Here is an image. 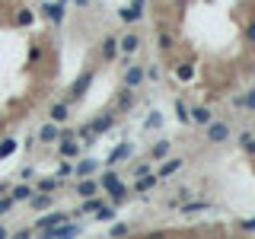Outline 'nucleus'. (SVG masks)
<instances>
[{
  "label": "nucleus",
  "instance_id": "6ab92c4d",
  "mask_svg": "<svg viewBox=\"0 0 255 239\" xmlns=\"http://www.w3.org/2000/svg\"><path fill=\"white\" fill-rule=\"evenodd\" d=\"M176 169H182V160H179V156H176V160H166L163 163V166H159V179H166V175H172V172H176Z\"/></svg>",
  "mask_w": 255,
  "mask_h": 239
},
{
  "label": "nucleus",
  "instance_id": "20e7f679",
  "mask_svg": "<svg viewBox=\"0 0 255 239\" xmlns=\"http://www.w3.org/2000/svg\"><path fill=\"white\" fill-rule=\"evenodd\" d=\"M118 16H122L125 23H137V19L144 16V0H134V3H131V6H125V10L118 13Z\"/></svg>",
  "mask_w": 255,
  "mask_h": 239
},
{
  "label": "nucleus",
  "instance_id": "7ed1b4c3",
  "mask_svg": "<svg viewBox=\"0 0 255 239\" xmlns=\"http://www.w3.org/2000/svg\"><path fill=\"white\" fill-rule=\"evenodd\" d=\"M77 153H80V140L73 137L70 131L61 134V156H64V160H70V156H77Z\"/></svg>",
  "mask_w": 255,
  "mask_h": 239
},
{
  "label": "nucleus",
  "instance_id": "aec40b11",
  "mask_svg": "<svg viewBox=\"0 0 255 239\" xmlns=\"http://www.w3.org/2000/svg\"><path fill=\"white\" fill-rule=\"evenodd\" d=\"M96 169H99V160H83V163L77 166V179H83V175H93Z\"/></svg>",
  "mask_w": 255,
  "mask_h": 239
},
{
  "label": "nucleus",
  "instance_id": "a18cd8bd",
  "mask_svg": "<svg viewBox=\"0 0 255 239\" xmlns=\"http://www.w3.org/2000/svg\"><path fill=\"white\" fill-rule=\"evenodd\" d=\"M73 3H80V6H83V3H86V0H73Z\"/></svg>",
  "mask_w": 255,
  "mask_h": 239
},
{
  "label": "nucleus",
  "instance_id": "393cba45",
  "mask_svg": "<svg viewBox=\"0 0 255 239\" xmlns=\"http://www.w3.org/2000/svg\"><path fill=\"white\" fill-rule=\"evenodd\" d=\"M201 210H207V201H189V204H182V214H201Z\"/></svg>",
  "mask_w": 255,
  "mask_h": 239
},
{
  "label": "nucleus",
  "instance_id": "72a5a7b5",
  "mask_svg": "<svg viewBox=\"0 0 255 239\" xmlns=\"http://www.w3.org/2000/svg\"><path fill=\"white\" fill-rule=\"evenodd\" d=\"M131 102H134L131 99V90H125L122 96H118V105H122V108H131Z\"/></svg>",
  "mask_w": 255,
  "mask_h": 239
},
{
  "label": "nucleus",
  "instance_id": "bb28decb",
  "mask_svg": "<svg viewBox=\"0 0 255 239\" xmlns=\"http://www.w3.org/2000/svg\"><path fill=\"white\" fill-rule=\"evenodd\" d=\"M236 105L239 108H249V112H255V90H249L243 96V99H236Z\"/></svg>",
  "mask_w": 255,
  "mask_h": 239
},
{
  "label": "nucleus",
  "instance_id": "423d86ee",
  "mask_svg": "<svg viewBox=\"0 0 255 239\" xmlns=\"http://www.w3.org/2000/svg\"><path fill=\"white\" fill-rule=\"evenodd\" d=\"M96 191H99V182L96 179H90V175L80 179V185H77V195L80 198H90V195H96Z\"/></svg>",
  "mask_w": 255,
  "mask_h": 239
},
{
  "label": "nucleus",
  "instance_id": "2f4dec72",
  "mask_svg": "<svg viewBox=\"0 0 255 239\" xmlns=\"http://www.w3.org/2000/svg\"><path fill=\"white\" fill-rule=\"evenodd\" d=\"M32 19H35V16H32V10H19V13H16V23H19V26H29Z\"/></svg>",
  "mask_w": 255,
  "mask_h": 239
},
{
  "label": "nucleus",
  "instance_id": "a878e982",
  "mask_svg": "<svg viewBox=\"0 0 255 239\" xmlns=\"http://www.w3.org/2000/svg\"><path fill=\"white\" fill-rule=\"evenodd\" d=\"M166 153H169V143H166V140H159V143H153V150H150V160H163Z\"/></svg>",
  "mask_w": 255,
  "mask_h": 239
},
{
  "label": "nucleus",
  "instance_id": "a19ab883",
  "mask_svg": "<svg viewBox=\"0 0 255 239\" xmlns=\"http://www.w3.org/2000/svg\"><path fill=\"white\" fill-rule=\"evenodd\" d=\"M70 172H73V166H70V163H64V166L58 169V175H70Z\"/></svg>",
  "mask_w": 255,
  "mask_h": 239
},
{
  "label": "nucleus",
  "instance_id": "f704fd0d",
  "mask_svg": "<svg viewBox=\"0 0 255 239\" xmlns=\"http://www.w3.org/2000/svg\"><path fill=\"white\" fill-rule=\"evenodd\" d=\"M10 207H13V198H10V195H3V198H0V214H6Z\"/></svg>",
  "mask_w": 255,
  "mask_h": 239
},
{
  "label": "nucleus",
  "instance_id": "c85d7f7f",
  "mask_svg": "<svg viewBox=\"0 0 255 239\" xmlns=\"http://www.w3.org/2000/svg\"><path fill=\"white\" fill-rule=\"evenodd\" d=\"M10 153H16V140H13V137H6L3 143H0V160H6Z\"/></svg>",
  "mask_w": 255,
  "mask_h": 239
},
{
  "label": "nucleus",
  "instance_id": "2eb2a0df",
  "mask_svg": "<svg viewBox=\"0 0 255 239\" xmlns=\"http://www.w3.org/2000/svg\"><path fill=\"white\" fill-rule=\"evenodd\" d=\"M64 220H67L64 214H45L42 220L35 223V227H38V230H48V227H58V223H64Z\"/></svg>",
  "mask_w": 255,
  "mask_h": 239
},
{
  "label": "nucleus",
  "instance_id": "79ce46f5",
  "mask_svg": "<svg viewBox=\"0 0 255 239\" xmlns=\"http://www.w3.org/2000/svg\"><path fill=\"white\" fill-rule=\"evenodd\" d=\"M0 195H10V182H0Z\"/></svg>",
  "mask_w": 255,
  "mask_h": 239
},
{
  "label": "nucleus",
  "instance_id": "c756f323",
  "mask_svg": "<svg viewBox=\"0 0 255 239\" xmlns=\"http://www.w3.org/2000/svg\"><path fill=\"white\" fill-rule=\"evenodd\" d=\"M176 118H179V121H185V125L191 121V115H189V105H185V102H176Z\"/></svg>",
  "mask_w": 255,
  "mask_h": 239
},
{
  "label": "nucleus",
  "instance_id": "39448f33",
  "mask_svg": "<svg viewBox=\"0 0 255 239\" xmlns=\"http://www.w3.org/2000/svg\"><path fill=\"white\" fill-rule=\"evenodd\" d=\"M125 156H131V143H118V147L109 153L105 163H109V166H118V163H125Z\"/></svg>",
  "mask_w": 255,
  "mask_h": 239
},
{
  "label": "nucleus",
  "instance_id": "4c0bfd02",
  "mask_svg": "<svg viewBox=\"0 0 255 239\" xmlns=\"http://www.w3.org/2000/svg\"><path fill=\"white\" fill-rule=\"evenodd\" d=\"M125 233H128L125 223H115V227H112V236H125Z\"/></svg>",
  "mask_w": 255,
  "mask_h": 239
},
{
  "label": "nucleus",
  "instance_id": "0eeeda50",
  "mask_svg": "<svg viewBox=\"0 0 255 239\" xmlns=\"http://www.w3.org/2000/svg\"><path fill=\"white\" fill-rule=\"evenodd\" d=\"M159 185V175H137V182H134V191H150V188H157Z\"/></svg>",
  "mask_w": 255,
  "mask_h": 239
},
{
  "label": "nucleus",
  "instance_id": "f03ea898",
  "mask_svg": "<svg viewBox=\"0 0 255 239\" xmlns=\"http://www.w3.org/2000/svg\"><path fill=\"white\" fill-rule=\"evenodd\" d=\"M230 137V128L223 125V121H207V140L211 143H220Z\"/></svg>",
  "mask_w": 255,
  "mask_h": 239
},
{
  "label": "nucleus",
  "instance_id": "ddd939ff",
  "mask_svg": "<svg viewBox=\"0 0 255 239\" xmlns=\"http://www.w3.org/2000/svg\"><path fill=\"white\" fill-rule=\"evenodd\" d=\"M45 16H48L51 23H61L64 19V3H45Z\"/></svg>",
  "mask_w": 255,
  "mask_h": 239
},
{
  "label": "nucleus",
  "instance_id": "dca6fc26",
  "mask_svg": "<svg viewBox=\"0 0 255 239\" xmlns=\"http://www.w3.org/2000/svg\"><path fill=\"white\" fill-rule=\"evenodd\" d=\"M99 207H102V198H96V195H90V198H86V201H83V207H80L77 210V214H96V210Z\"/></svg>",
  "mask_w": 255,
  "mask_h": 239
},
{
  "label": "nucleus",
  "instance_id": "9b49d317",
  "mask_svg": "<svg viewBox=\"0 0 255 239\" xmlns=\"http://www.w3.org/2000/svg\"><path fill=\"white\" fill-rule=\"evenodd\" d=\"M137 48H140V38L134 35V32H131V35H125L122 42H118V51H125V54H134Z\"/></svg>",
  "mask_w": 255,
  "mask_h": 239
},
{
  "label": "nucleus",
  "instance_id": "b1692460",
  "mask_svg": "<svg viewBox=\"0 0 255 239\" xmlns=\"http://www.w3.org/2000/svg\"><path fill=\"white\" fill-rule=\"evenodd\" d=\"M96 220L102 223V220H115V204H102V207L96 210Z\"/></svg>",
  "mask_w": 255,
  "mask_h": 239
},
{
  "label": "nucleus",
  "instance_id": "7c9ffc66",
  "mask_svg": "<svg viewBox=\"0 0 255 239\" xmlns=\"http://www.w3.org/2000/svg\"><path fill=\"white\" fill-rule=\"evenodd\" d=\"M35 188H38V191H55V188H58V179H38Z\"/></svg>",
  "mask_w": 255,
  "mask_h": 239
},
{
  "label": "nucleus",
  "instance_id": "f8f14e48",
  "mask_svg": "<svg viewBox=\"0 0 255 239\" xmlns=\"http://www.w3.org/2000/svg\"><path fill=\"white\" fill-rule=\"evenodd\" d=\"M90 83H93V73H83V77L77 80V83H73V90H70V96L73 99H80V96H83L86 90H90Z\"/></svg>",
  "mask_w": 255,
  "mask_h": 239
},
{
  "label": "nucleus",
  "instance_id": "4468645a",
  "mask_svg": "<svg viewBox=\"0 0 255 239\" xmlns=\"http://www.w3.org/2000/svg\"><path fill=\"white\" fill-rule=\"evenodd\" d=\"M189 115H191V121H198V125H207V121H214V118H211V108H204V105L189 108Z\"/></svg>",
  "mask_w": 255,
  "mask_h": 239
},
{
  "label": "nucleus",
  "instance_id": "6e6552de",
  "mask_svg": "<svg viewBox=\"0 0 255 239\" xmlns=\"http://www.w3.org/2000/svg\"><path fill=\"white\" fill-rule=\"evenodd\" d=\"M140 80H144V67H128V70H125V83H128V90L140 86Z\"/></svg>",
  "mask_w": 255,
  "mask_h": 239
},
{
  "label": "nucleus",
  "instance_id": "1a4fd4ad",
  "mask_svg": "<svg viewBox=\"0 0 255 239\" xmlns=\"http://www.w3.org/2000/svg\"><path fill=\"white\" fill-rule=\"evenodd\" d=\"M115 58H118V38L109 35L102 42V61H115Z\"/></svg>",
  "mask_w": 255,
  "mask_h": 239
},
{
  "label": "nucleus",
  "instance_id": "473e14b6",
  "mask_svg": "<svg viewBox=\"0 0 255 239\" xmlns=\"http://www.w3.org/2000/svg\"><path fill=\"white\" fill-rule=\"evenodd\" d=\"M144 125H147V128H159V125H163V115H159V112L147 115V121H144Z\"/></svg>",
  "mask_w": 255,
  "mask_h": 239
},
{
  "label": "nucleus",
  "instance_id": "f257e3e1",
  "mask_svg": "<svg viewBox=\"0 0 255 239\" xmlns=\"http://www.w3.org/2000/svg\"><path fill=\"white\" fill-rule=\"evenodd\" d=\"M45 233H48L51 239H70V236H80L83 233V227H80V223H58V227H48L45 230Z\"/></svg>",
  "mask_w": 255,
  "mask_h": 239
},
{
  "label": "nucleus",
  "instance_id": "412c9836",
  "mask_svg": "<svg viewBox=\"0 0 255 239\" xmlns=\"http://www.w3.org/2000/svg\"><path fill=\"white\" fill-rule=\"evenodd\" d=\"M239 147H243L249 156H255V140H252V131H243V134H239Z\"/></svg>",
  "mask_w": 255,
  "mask_h": 239
},
{
  "label": "nucleus",
  "instance_id": "cd10ccee",
  "mask_svg": "<svg viewBox=\"0 0 255 239\" xmlns=\"http://www.w3.org/2000/svg\"><path fill=\"white\" fill-rule=\"evenodd\" d=\"M176 77H179V80H185V83H189V80L194 77V67H191V64H179V67H176Z\"/></svg>",
  "mask_w": 255,
  "mask_h": 239
},
{
  "label": "nucleus",
  "instance_id": "ea45409f",
  "mask_svg": "<svg viewBox=\"0 0 255 239\" xmlns=\"http://www.w3.org/2000/svg\"><path fill=\"white\" fill-rule=\"evenodd\" d=\"M147 172H150V163H144V166L134 169V175H147Z\"/></svg>",
  "mask_w": 255,
  "mask_h": 239
},
{
  "label": "nucleus",
  "instance_id": "4be33fe9",
  "mask_svg": "<svg viewBox=\"0 0 255 239\" xmlns=\"http://www.w3.org/2000/svg\"><path fill=\"white\" fill-rule=\"evenodd\" d=\"M90 128H93V134H102V131H109V128H112V115H102V118H96Z\"/></svg>",
  "mask_w": 255,
  "mask_h": 239
},
{
  "label": "nucleus",
  "instance_id": "5701e85b",
  "mask_svg": "<svg viewBox=\"0 0 255 239\" xmlns=\"http://www.w3.org/2000/svg\"><path fill=\"white\" fill-rule=\"evenodd\" d=\"M10 198H13V201H29V198H32V188H29V185H16V188L10 191Z\"/></svg>",
  "mask_w": 255,
  "mask_h": 239
},
{
  "label": "nucleus",
  "instance_id": "9d476101",
  "mask_svg": "<svg viewBox=\"0 0 255 239\" xmlns=\"http://www.w3.org/2000/svg\"><path fill=\"white\" fill-rule=\"evenodd\" d=\"M58 137H61V128H58L55 121H48V125L38 131V140H45V143H51V140H58Z\"/></svg>",
  "mask_w": 255,
  "mask_h": 239
},
{
  "label": "nucleus",
  "instance_id": "58836bf2",
  "mask_svg": "<svg viewBox=\"0 0 255 239\" xmlns=\"http://www.w3.org/2000/svg\"><path fill=\"white\" fill-rule=\"evenodd\" d=\"M239 227H243V230H249V233H252V230H255V217H249V220H243Z\"/></svg>",
  "mask_w": 255,
  "mask_h": 239
},
{
  "label": "nucleus",
  "instance_id": "a211bd4d",
  "mask_svg": "<svg viewBox=\"0 0 255 239\" xmlns=\"http://www.w3.org/2000/svg\"><path fill=\"white\" fill-rule=\"evenodd\" d=\"M70 118V108L64 105V102H58L55 108H51V121H55V125H61V121H67Z\"/></svg>",
  "mask_w": 255,
  "mask_h": 239
},
{
  "label": "nucleus",
  "instance_id": "c9c22d12",
  "mask_svg": "<svg viewBox=\"0 0 255 239\" xmlns=\"http://www.w3.org/2000/svg\"><path fill=\"white\" fill-rule=\"evenodd\" d=\"M159 48H172V35H169V32H163V35H159Z\"/></svg>",
  "mask_w": 255,
  "mask_h": 239
},
{
  "label": "nucleus",
  "instance_id": "37998d69",
  "mask_svg": "<svg viewBox=\"0 0 255 239\" xmlns=\"http://www.w3.org/2000/svg\"><path fill=\"white\" fill-rule=\"evenodd\" d=\"M246 35H249V38H252V42H255V23L249 26V29H246Z\"/></svg>",
  "mask_w": 255,
  "mask_h": 239
},
{
  "label": "nucleus",
  "instance_id": "f3484780",
  "mask_svg": "<svg viewBox=\"0 0 255 239\" xmlns=\"http://www.w3.org/2000/svg\"><path fill=\"white\" fill-rule=\"evenodd\" d=\"M105 191H109V198H112V204H122V201H125V198H128V188L122 185V182H115V185H112V188H105Z\"/></svg>",
  "mask_w": 255,
  "mask_h": 239
},
{
  "label": "nucleus",
  "instance_id": "c03bdc74",
  "mask_svg": "<svg viewBox=\"0 0 255 239\" xmlns=\"http://www.w3.org/2000/svg\"><path fill=\"white\" fill-rule=\"evenodd\" d=\"M3 236H6V230H3V227H0V239H3Z\"/></svg>",
  "mask_w": 255,
  "mask_h": 239
},
{
  "label": "nucleus",
  "instance_id": "e433bc0d",
  "mask_svg": "<svg viewBox=\"0 0 255 239\" xmlns=\"http://www.w3.org/2000/svg\"><path fill=\"white\" fill-rule=\"evenodd\" d=\"M144 77H147V80H153V83H157V80H159V70H157V67H150V70H144Z\"/></svg>",
  "mask_w": 255,
  "mask_h": 239
}]
</instances>
